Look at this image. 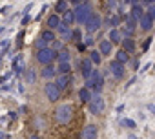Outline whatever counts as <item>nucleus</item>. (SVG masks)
I'll return each instance as SVG.
<instances>
[{"label":"nucleus","instance_id":"nucleus-20","mask_svg":"<svg viewBox=\"0 0 155 139\" xmlns=\"http://www.w3.org/2000/svg\"><path fill=\"white\" fill-rule=\"evenodd\" d=\"M55 73H57V70L55 68H51L49 64L42 70V77H46V79H51V77H55Z\"/></svg>","mask_w":155,"mask_h":139},{"label":"nucleus","instance_id":"nucleus-24","mask_svg":"<svg viewBox=\"0 0 155 139\" xmlns=\"http://www.w3.org/2000/svg\"><path fill=\"white\" fill-rule=\"evenodd\" d=\"M22 64H24V59H22V55H18V57L13 60V70L20 72V70H22Z\"/></svg>","mask_w":155,"mask_h":139},{"label":"nucleus","instance_id":"nucleus-17","mask_svg":"<svg viewBox=\"0 0 155 139\" xmlns=\"http://www.w3.org/2000/svg\"><path fill=\"white\" fill-rule=\"evenodd\" d=\"M120 40H122L120 31H119V29H110V42L115 44V42H120Z\"/></svg>","mask_w":155,"mask_h":139},{"label":"nucleus","instance_id":"nucleus-37","mask_svg":"<svg viewBox=\"0 0 155 139\" xmlns=\"http://www.w3.org/2000/svg\"><path fill=\"white\" fill-rule=\"evenodd\" d=\"M144 2H148V4H153V0H144Z\"/></svg>","mask_w":155,"mask_h":139},{"label":"nucleus","instance_id":"nucleus-21","mask_svg":"<svg viewBox=\"0 0 155 139\" xmlns=\"http://www.w3.org/2000/svg\"><path fill=\"white\" fill-rule=\"evenodd\" d=\"M68 9V0H58V2L55 4V11H57V15L58 13H64Z\"/></svg>","mask_w":155,"mask_h":139},{"label":"nucleus","instance_id":"nucleus-39","mask_svg":"<svg viewBox=\"0 0 155 139\" xmlns=\"http://www.w3.org/2000/svg\"><path fill=\"white\" fill-rule=\"evenodd\" d=\"M130 139H137V137H133V135H130Z\"/></svg>","mask_w":155,"mask_h":139},{"label":"nucleus","instance_id":"nucleus-32","mask_svg":"<svg viewBox=\"0 0 155 139\" xmlns=\"http://www.w3.org/2000/svg\"><path fill=\"white\" fill-rule=\"evenodd\" d=\"M150 44H151V39H146V42H144V49H148Z\"/></svg>","mask_w":155,"mask_h":139},{"label":"nucleus","instance_id":"nucleus-38","mask_svg":"<svg viewBox=\"0 0 155 139\" xmlns=\"http://www.w3.org/2000/svg\"><path fill=\"white\" fill-rule=\"evenodd\" d=\"M31 139H38V135H33V137H31Z\"/></svg>","mask_w":155,"mask_h":139},{"label":"nucleus","instance_id":"nucleus-35","mask_svg":"<svg viewBox=\"0 0 155 139\" xmlns=\"http://www.w3.org/2000/svg\"><path fill=\"white\" fill-rule=\"evenodd\" d=\"M126 2H130V4H133V6H135V4H139V0H126Z\"/></svg>","mask_w":155,"mask_h":139},{"label":"nucleus","instance_id":"nucleus-11","mask_svg":"<svg viewBox=\"0 0 155 139\" xmlns=\"http://www.w3.org/2000/svg\"><path fill=\"white\" fill-rule=\"evenodd\" d=\"M81 68H82V77L84 79H90V75H91V60L90 59H84L82 62H81Z\"/></svg>","mask_w":155,"mask_h":139},{"label":"nucleus","instance_id":"nucleus-23","mask_svg":"<svg viewBox=\"0 0 155 139\" xmlns=\"http://www.w3.org/2000/svg\"><path fill=\"white\" fill-rule=\"evenodd\" d=\"M128 59H130V55H128V51H124V49H120V51H117V59L115 60H119V62H128Z\"/></svg>","mask_w":155,"mask_h":139},{"label":"nucleus","instance_id":"nucleus-14","mask_svg":"<svg viewBox=\"0 0 155 139\" xmlns=\"http://www.w3.org/2000/svg\"><path fill=\"white\" fill-rule=\"evenodd\" d=\"M99 48H101V55H110L111 53V42L110 40H101V44H99Z\"/></svg>","mask_w":155,"mask_h":139},{"label":"nucleus","instance_id":"nucleus-30","mask_svg":"<svg viewBox=\"0 0 155 139\" xmlns=\"http://www.w3.org/2000/svg\"><path fill=\"white\" fill-rule=\"evenodd\" d=\"M122 124L124 126H130V128H135V123L131 119H122Z\"/></svg>","mask_w":155,"mask_h":139},{"label":"nucleus","instance_id":"nucleus-22","mask_svg":"<svg viewBox=\"0 0 155 139\" xmlns=\"http://www.w3.org/2000/svg\"><path fill=\"white\" fill-rule=\"evenodd\" d=\"M71 22H75V15H73V11H69V9H66L64 11V24H71Z\"/></svg>","mask_w":155,"mask_h":139},{"label":"nucleus","instance_id":"nucleus-28","mask_svg":"<svg viewBox=\"0 0 155 139\" xmlns=\"http://www.w3.org/2000/svg\"><path fill=\"white\" fill-rule=\"evenodd\" d=\"M26 81H28V84H33V83H35V72H33V70H29V72H28Z\"/></svg>","mask_w":155,"mask_h":139},{"label":"nucleus","instance_id":"nucleus-31","mask_svg":"<svg viewBox=\"0 0 155 139\" xmlns=\"http://www.w3.org/2000/svg\"><path fill=\"white\" fill-rule=\"evenodd\" d=\"M110 22H111L113 26H117V24H119V19H117V17H113V19H110Z\"/></svg>","mask_w":155,"mask_h":139},{"label":"nucleus","instance_id":"nucleus-29","mask_svg":"<svg viewBox=\"0 0 155 139\" xmlns=\"http://www.w3.org/2000/svg\"><path fill=\"white\" fill-rule=\"evenodd\" d=\"M46 44H48V42H44L42 39H37V42H35V46H37V49H42V48H46Z\"/></svg>","mask_w":155,"mask_h":139},{"label":"nucleus","instance_id":"nucleus-25","mask_svg":"<svg viewBox=\"0 0 155 139\" xmlns=\"http://www.w3.org/2000/svg\"><path fill=\"white\" fill-rule=\"evenodd\" d=\"M57 59H58V62H69V51H60V53H57Z\"/></svg>","mask_w":155,"mask_h":139},{"label":"nucleus","instance_id":"nucleus-27","mask_svg":"<svg viewBox=\"0 0 155 139\" xmlns=\"http://www.w3.org/2000/svg\"><path fill=\"white\" fill-rule=\"evenodd\" d=\"M101 59H102V57H101V53H99V51H91V57H90V60H91V62L99 64V62H101Z\"/></svg>","mask_w":155,"mask_h":139},{"label":"nucleus","instance_id":"nucleus-7","mask_svg":"<svg viewBox=\"0 0 155 139\" xmlns=\"http://www.w3.org/2000/svg\"><path fill=\"white\" fill-rule=\"evenodd\" d=\"M110 72H111V75H113L115 79H120V77L124 75V64L119 62V60H111V64H110Z\"/></svg>","mask_w":155,"mask_h":139},{"label":"nucleus","instance_id":"nucleus-3","mask_svg":"<svg viewBox=\"0 0 155 139\" xmlns=\"http://www.w3.org/2000/svg\"><path fill=\"white\" fill-rule=\"evenodd\" d=\"M55 57H57V53H55V49H51V48H42V49L37 51V60H38L40 64H44V66H48L49 62H53Z\"/></svg>","mask_w":155,"mask_h":139},{"label":"nucleus","instance_id":"nucleus-5","mask_svg":"<svg viewBox=\"0 0 155 139\" xmlns=\"http://www.w3.org/2000/svg\"><path fill=\"white\" fill-rule=\"evenodd\" d=\"M84 26H86V31H88V33H95V31L101 28V15L93 11V13L88 17V20L84 22Z\"/></svg>","mask_w":155,"mask_h":139},{"label":"nucleus","instance_id":"nucleus-9","mask_svg":"<svg viewBox=\"0 0 155 139\" xmlns=\"http://www.w3.org/2000/svg\"><path fill=\"white\" fill-rule=\"evenodd\" d=\"M69 83H71V77H69V73H60V77L55 81V84H57V88L62 92V90H66L68 86H69Z\"/></svg>","mask_w":155,"mask_h":139},{"label":"nucleus","instance_id":"nucleus-36","mask_svg":"<svg viewBox=\"0 0 155 139\" xmlns=\"http://www.w3.org/2000/svg\"><path fill=\"white\" fill-rule=\"evenodd\" d=\"M69 2H71V4H77V6H79V4H81V0H69Z\"/></svg>","mask_w":155,"mask_h":139},{"label":"nucleus","instance_id":"nucleus-18","mask_svg":"<svg viewBox=\"0 0 155 139\" xmlns=\"http://www.w3.org/2000/svg\"><path fill=\"white\" fill-rule=\"evenodd\" d=\"M40 39H42L44 42H53V40H55V33H53V29H46V31H42Z\"/></svg>","mask_w":155,"mask_h":139},{"label":"nucleus","instance_id":"nucleus-16","mask_svg":"<svg viewBox=\"0 0 155 139\" xmlns=\"http://www.w3.org/2000/svg\"><path fill=\"white\" fill-rule=\"evenodd\" d=\"M60 22H62V20H60L58 15H51V17L48 19V26H49V29H57Z\"/></svg>","mask_w":155,"mask_h":139},{"label":"nucleus","instance_id":"nucleus-33","mask_svg":"<svg viewBox=\"0 0 155 139\" xmlns=\"http://www.w3.org/2000/svg\"><path fill=\"white\" fill-rule=\"evenodd\" d=\"M60 46H62V44H60V40H57V42H55V44H53V49H58V48H60Z\"/></svg>","mask_w":155,"mask_h":139},{"label":"nucleus","instance_id":"nucleus-2","mask_svg":"<svg viewBox=\"0 0 155 139\" xmlns=\"http://www.w3.org/2000/svg\"><path fill=\"white\" fill-rule=\"evenodd\" d=\"M71 115H73L71 104H60V106L55 110V119H57L58 123H62V124H66V123L71 119Z\"/></svg>","mask_w":155,"mask_h":139},{"label":"nucleus","instance_id":"nucleus-10","mask_svg":"<svg viewBox=\"0 0 155 139\" xmlns=\"http://www.w3.org/2000/svg\"><path fill=\"white\" fill-rule=\"evenodd\" d=\"M139 24H140V29L150 31V29H151V26H153V17H150L148 13H144V15L139 19Z\"/></svg>","mask_w":155,"mask_h":139},{"label":"nucleus","instance_id":"nucleus-12","mask_svg":"<svg viewBox=\"0 0 155 139\" xmlns=\"http://www.w3.org/2000/svg\"><path fill=\"white\" fill-rule=\"evenodd\" d=\"M57 29H58V33H60V35H62V37H64L66 40H69V39H71V29H69V26H68V24L60 22Z\"/></svg>","mask_w":155,"mask_h":139},{"label":"nucleus","instance_id":"nucleus-8","mask_svg":"<svg viewBox=\"0 0 155 139\" xmlns=\"http://www.w3.org/2000/svg\"><path fill=\"white\" fill-rule=\"evenodd\" d=\"M97 135H99V128L95 124H88L82 130V139H97Z\"/></svg>","mask_w":155,"mask_h":139},{"label":"nucleus","instance_id":"nucleus-1","mask_svg":"<svg viewBox=\"0 0 155 139\" xmlns=\"http://www.w3.org/2000/svg\"><path fill=\"white\" fill-rule=\"evenodd\" d=\"M91 13H93L91 6H90L88 2H81L79 6L75 8V11H73V15H75V22H79V24H84Z\"/></svg>","mask_w":155,"mask_h":139},{"label":"nucleus","instance_id":"nucleus-6","mask_svg":"<svg viewBox=\"0 0 155 139\" xmlns=\"http://www.w3.org/2000/svg\"><path fill=\"white\" fill-rule=\"evenodd\" d=\"M44 92H46V97H48L51 103H55V101H58V99H60V90L57 88V84H55V83H48V84H46V88H44Z\"/></svg>","mask_w":155,"mask_h":139},{"label":"nucleus","instance_id":"nucleus-13","mask_svg":"<svg viewBox=\"0 0 155 139\" xmlns=\"http://www.w3.org/2000/svg\"><path fill=\"white\" fill-rule=\"evenodd\" d=\"M120 42H122V49H124V51H128V53H131V51L135 49V42H133V40H131L130 37H126V39H122Z\"/></svg>","mask_w":155,"mask_h":139},{"label":"nucleus","instance_id":"nucleus-4","mask_svg":"<svg viewBox=\"0 0 155 139\" xmlns=\"http://www.w3.org/2000/svg\"><path fill=\"white\" fill-rule=\"evenodd\" d=\"M88 103H90V112H91V114L99 115V114L104 112V99H102L99 93H97V95H91V99H90Z\"/></svg>","mask_w":155,"mask_h":139},{"label":"nucleus","instance_id":"nucleus-15","mask_svg":"<svg viewBox=\"0 0 155 139\" xmlns=\"http://www.w3.org/2000/svg\"><path fill=\"white\" fill-rule=\"evenodd\" d=\"M142 15H144V9H142L139 4H135V6L131 8V15H130V17H131V19H135V20L139 22V19H140Z\"/></svg>","mask_w":155,"mask_h":139},{"label":"nucleus","instance_id":"nucleus-26","mask_svg":"<svg viewBox=\"0 0 155 139\" xmlns=\"http://www.w3.org/2000/svg\"><path fill=\"white\" fill-rule=\"evenodd\" d=\"M69 70H71V68H69V62H60L57 72H58V73H69Z\"/></svg>","mask_w":155,"mask_h":139},{"label":"nucleus","instance_id":"nucleus-34","mask_svg":"<svg viewBox=\"0 0 155 139\" xmlns=\"http://www.w3.org/2000/svg\"><path fill=\"white\" fill-rule=\"evenodd\" d=\"M108 6L110 8H115V0H108Z\"/></svg>","mask_w":155,"mask_h":139},{"label":"nucleus","instance_id":"nucleus-19","mask_svg":"<svg viewBox=\"0 0 155 139\" xmlns=\"http://www.w3.org/2000/svg\"><path fill=\"white\" fill-rule=\"evenodd\" d=\"M79 97H81V101H82V103H88V101L91 99V92H90V88H81Z\"/></svg>","mask_w":155,"mask_h":139}]
</instances>
